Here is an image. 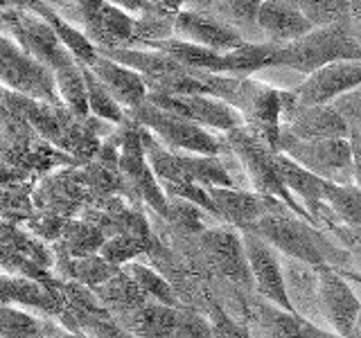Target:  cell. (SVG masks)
Segmentation results:
<instances>
[{"label":"cell","mask_w":361,"mask_h":338,"mask_svg":"<svg viewBox=\"0 0 361 338\" xmlns=\"http://www.w3.org/2000/svg\"><path fill=\"white\" fill-rule=\"evenodd\" d=\"M224 140L228 144V149L235 154V158L240 161L244 174L248 178V185L251 192L259 196H271L282 201L285 206L296 214L298 219L312 223L310 214L305 212L300 203L291 196V192L282 185V180L276 174V149L271 146L264 138H259L255 131L248 127H237L228 133H224Z\"/></svg>","instance_id":"obj_1"},{"label":"cell","mask_w":361,"mask_h":338,"mask_svg":"<svg viewBox=\"0 0 361 338\" xmlns=\"http://www.w3.org/2000/svg\"><path fill=\"white\" fill-rule=\"evenodd\" d=\"M336 61H359L357 43L348 25L316 27L298 41L280 45L267 68H287L307 77Z\"/></svg>","instance_id":"obj_2"},{"label":"cell","mask_w":361,"mask_h":338,"mask_svg":"<svg viewBox=\"0 0 361 338\" xmlns=\"http://www.w3.org/2000/svg\"><path fill=\"white\" fill-rule=\"evenodd\" d=\"M135 124L149 133H156L169 151H185L190 156H219L224 151V135H212L208 129H201L183 118L156 108L149 101L131 111Z\"/></svg>","instance_id":"obj_3"},{"label":"cell","mask_w":361,"mask_h":338,"mask_svg":"<svg viewBox=\"0 0 361 338\" xmlns=\"http://www.w3.org/2000/svg\"><path fill=\"white\" fill-rule=\"evenodd\" d=\"M259 239L267 242L276 253L285 255L289 259H296L312 268H323L325 262L319 251V228L312 223L298 219L289 210L267 214L259 219L251 230Z\"/></svg>","instance_id":"obj_4"},{"label":"cell","mask_w":361,"mask_h":338,"mask_svg":"<svg viewBox=\"0 0 361 338\" xmlns=\"http://www.w3.org/2000/svg\"><path fill=\"white\" fill-rule=\"evenodd\" d=\"M278 154L307 169L316 178L332 185H353V161L345 140H316L302 142L280 129Z\"/></svg>","instance_id":"obj_5"},{"label":"cell","mask_w":361,"mask_h":338,"mask_svg":"<svg viewBox=\"0 0 361 338\" xmlns=\"http://www.w3.org/2000/svg\"><path fill=\"white\" fill-rule=\"evenodd\" d=\"M197 242L199 251L214 277L231 282V284L240 289L253 291V280L246 262L242 232H237L231 225L217 223L197 234Z\"/></svg>","instance_id":"obj_6"},{"label":"cell","mask_w":361,"mask_h":338,"mask_svg":"<svg viewBox=\"0 0 361 338\" xmlns=\"http://www.w3.org/2000/svg\"><path fill=\"white\" fill-rule=\"evenodd\" d=\"M242 325L251 338H336L332 332L319 330L296 313L262 300L255 291L246 300Z\"/></svg>","instance_id":"obj_7"},{"label":"cell","mask_w":361,"mask_h":338,"mask_svg":"<svg viewBox=\"0 0 361 338\" xmlns=\"http://www.w3.org/2000/svg\"><path fill=\"white\" fill-rule=\"evenodd\" d=\"M0 84H7L32 99H43L45 104H59L54 79L48 68H43L23 52L18 45L0 37Z\"/></svg>","instance_id":"obj_8"},{"label":"cell","mask_w":361,"mask_h":338,"mask_svg":"<svg viewBox=\"0 0 361 338\" xmlns=\"http://www.w3.org/2000/svg\"><path fill=\"white\" fill-rule=\"evenodd\" d=\"M183 7L185 9H180L174 18V39L217 54H228L244 45L240 34L217 16H212L210 11L201 9L199 3H188Z\"/></svg>","instance_id":"obj_9"},{"label":"cell","mask_w":361,"mask_h":338,"mask_svg":"<svg viewBox=\"0 0 361 338\" xmlns=\"http://www.w3.org/2000/svg\"><path fill=\"white\" fill-rule=\"evenodd\" d=\"M208 196L217 212V221L231 225L237 232L251 230L267 214L289 210L285 203L271 196H259L248 189L235 187H208ZM291 212V210H289Z\"/></svg>","instance_id":"obj_10"},{"label":"cell","mask_w":361,"mask_h":338,"mask_svg":"<svg viewBox=\"0 0 361 338\" xmlns=\"http://www.w3.org/2000/svg\"><path fill=\"white\" fill-rule=\"evenodd\" d=\"M75 14L86 27L84 37L93 43L97 52L104 50H120L122 45L133 43V25L127 11L118 9L111 3H77Z\"/></svg>","instance_id":"obj_11"},{"label":"cell","mask_w":361,"mask_h":338,"mask_svg":"<svg viewBox=\"0 0 361 338\" xmlns=\"http://www.w3.org/2000/svg\"><path fill=\"white\" fill-rule=\"evenodd\" d=\"M319 277V300L327 330L336 338H353L357 315L361 313V300L353 287L332 268H316Z\"/></svg>","instance_id":"obj_12"},{"label":"cell","mask_w":361,"mask_h":338,"mask_svg":"<svg viewBox=\"0 0 361 338\" xmlns=\"http://www.w3.org/2000/svg\"><path fill=\"white\" fill-rule=\"evenodd\" d=\"M147 101L156 108H163L167 113L183 118L192 124H197L201 129H214L221 135L228 133L237 127H242L244 120L233 106H228L221 99L214 97H165V95H147Z\"/></svg>","instance_id":"obj_13"},{"label":"cell","mask_w":361,"mask_h":338,"mask_svg":"<svg viewBox=\"0 0 361 338\" xmlns=\"http://www.w3.org/2000/svg\"><path fill=\"white\" fill-rule=\"evenodd\" d=\"M361 88V63L359 61H336L319 68L316 73L305 77V82L291 90L298 106H323L334 99Z\"/></svg>","instance_id":"obj_14"},{"label":"cell","mask_w":361,"mask_h":338,"mask_svg":"<svg viewBox=\"0 0 361 338\" xmlns=\"http://www.w3.org/2000/svg\"><path fill=\"white\" fill-rule=\"evenodd\" d=\"M242 244H244L248 270H251L253 291L262 300L276 304V307L285 311H291L285 293V282H282L280 255L267 242H262L257 234L248 230L242 232Z\"/></svg>","instance_id":"obj_15"},{"label":"cell","mask_w":361,"mask_h":338,"mask_svg":"<svg viewBox=\"0 0 361 338\" xmlns=\"http://www.w3.org/2000/svg\"><path fill=\"white\" fill-rule=\"evenodd\" d=\"M280 268H282V282H285V293H287L291 313H296L298 318L312 323L314 327H319V330L330 332L321 311L316 268L302 262H296V259H289L285 255H280Z\"/></svg>","instance_id":"obj_16"},{"label":"cell","mask_w":361,"mask_h":338,"mask_svg":"<svg viewBox=\"0 0 361 338\" xmlns=\"http://www.w3.org/2000/svg\"><path fill=\"white\" fill-rule=\"evenodd\" d=\"M257 27L262 32L264 41L274 45L293 43L314 30L310 25V20L302 16L298 3H287V0H267V3H259Z\"/></svg>","instance_id":"obj_17"},{"label":"cell","mask_w":361,"mask_h":338,"mask_svg":"<svg viewBox=\"0 0 361 338\" xmlns=\"http://www.w3.org/2000/svg\"><path fill=\"white\" fill-rule=\"evenodd\" d=\"M88 70L97 77V82L109 90V95L116 99V104L124 108H138L147 101V86L145 79L131 70V68H124L116 61L106 59V56L97 54V59L88 65Z\"/></svg>","instance_id":"obj_18"},{"label":"cell","mask_w":361,"mask_h":338,"mask_svg":"<svg viewBox=\"0 0 361 338\" xmlns=\"http://www.w3.org/2000/svg\"><path fill=\"white\" fill-rule=\"evenodd\" d=\"M291 138L302 142H316V140H345L350 131L343 118L334 111L332 104L323 106H305L298 108L296 115L289 124L280 127Z\"/></svg>","instance_id":"obj_19"},{"label":"cell","mask_w":361,"mask_h":338,"mask_svg":"<svg viewBox=\"0 0 361 338\" xmlns=\"http://www.w3.org/2000/svg\"><path fill=\"white\" fill-rule=\"evenodd\" d=\"M9 302L37 307L45 313L63 311V298L59 291H54V287H45L27 277H7L0 273V304Z\"/></svg>","instance_id":"obj_20"},{"label":"cell","mask_w":361,"mask_h":338,"mask_svg":"<svg viewBox=\"0 0 361 338\" xmlns=\"http://www.w3.org/2000/svg\"><path fill=\"white\" fill-rule=\"evenodd\" d=\"M176 323V307L147 302L135 311L122 315L120 327L133 338H172Z\"/></svg>","instance_id":"obj_21"},{"label":"cell","mask_w":361,"mask_h":338,"mask_svg":"<svg viewBox=\"0 0 361 338\" xmlns=\"http://www.w3.org/2000/svg\"><path fill=\"white\" fill-rule=\"evenodd\" d=\"M274 163H276V174L282 180V185L291 192V196L300 203L305 212H307V208L323 201L325 185H327L325 180L316 178L314 174L307 172V169H302L300 165L289 161V158L282 154H276Z\"/></svg>","instance_id":"obj_22"},{"label":"cell","mask_w":361,"mask_h":338,"mask_svg":"<svg viewBox=\"0 0 361 338\" xmlns=\"http://www.w3.org/2000/svg\"><path fill=\"white\" fill-rule=\"evenodd\" d=\"M95 296L102 302V307L109 313H118L120 318L149 302V298L145 296L142 289L135 284L133 277L124 273V270H120L116 277H111L102 287H97Z\"/></svg>","instance_id":"obj_23"},{"label":"cell","mask_w":361,"mask_h":338,"mask_svg":"<svg viewBox=\"0 0 361 338\" xmlns=\"http://www.w3.org/2000/svg\"><path fill=\"white\" fill-rule=\"evenodd\" d=\"M152 48L163 52L169 56L174 63L180 68H188V70H199V73H212V75H224V54L210 52L206 48H199V45H192L178 39H167V41H158L152 43Z\"/></svg>","instance_id":"obj_24"},{"label":"cell","mask_w":361,"mask_h":338,"mask_svg":"<svg viewBox=\"0 0 361 338\" xmlns=\"http://www.w3.org/2000/svg\"><path fill=\"white\" fill-rule=\"evenodd\" d=\"M199 7L233 27L244 43H267L257 27L259 3H199Z\"/></svg>","instance_id":"obj_25"},{"label":"cell","mask_w":361,"mask_h":338,"mask_svg":"<svg viewBox=\"0 0 361 338\" xmlns=\"http://www.w3.org/2000/svg\"><path fill=\"white\" fill-rule=\"evenodd\" d=\"M280 45L274 43H244L237 50L224 54V75L248 79L255 73L264 70L271 56L276 54Z\"/></svg>","instance_id":"obj_26"},{"label":"cell","mask_w":361,"mask_h":338,"mask_svg":"<svg viewBox=\"0 0 361 338\" xmlns=\"http://www.w3.org/2000/svg\"><path fill=\"white\" fill-rule=\"evenodd\" d=\"M54 86H56V95L61 97L66 111L71 113L73 118L84 120L88 113V101H86L82 65H77V61H75L71 65L54 70Z\"/></svg>","instance_id":"obj_27"},{"label":"cell","mask_w":361,"mask_h":338,"mask_svg":"<svg viewBox=\"0 0 361 338\" xmlns=\"http://www.w3.org/2000/svg\"><path fill=\"white\" fill-rule=\"evenodd\" d=\"M104 239L106 237L97 225L88 221H77V223L68 221L66 230L61 234L59 251L66 259H82V257L95 255L102 248V244H104Z\"/></svg>","instance_id":"obj_28"},{"label":"cell","mask_w":361,"mask_h":338,"mask_svg":"<svg viewBox=\"0 0 361 338\" xmlns=\"http://www.w3.org/2000/svg\"><path fill=\"white\" fill-rule=\"evenodd\" d=\"M61 268L68 277L77 282V284L95 287V289L120 273L118 266H111L99 255H90L82 259H61Z\"/></svg>","instance_id":"obj_29"},{"label":"cell","mask_w":361,"mask_h":338,"mask_svg":"<svg viewBox=\"0 0 361 338\" xmlns=\"http://www.w3.org/2000/svg\"><path fill=\"white\" fill-rule=\"evenodd\" d=\"M323 203H327L336 219L350 225V228H359L361 225V189L355 185H325Z\"/></svg>","instance_id":"obj_30"},{"label":"cell","mask_w":361,"mask_h":338,"mask_svg":"<svg viewBox=\"0 0 361 338\" xmlns=\"http://www.w3.org/2000/svg\"><path fill=\"white\" fill-rule=\"evenodd\" d=\"M50 327L9 304H0V338H45Z\"/></svg>","instance_id":"obj_31"},{"label":"cell","mask_w":361,"mask_h":338,"mask_svg":"<svg viewBox=\"0 0 361 338\" xmlns=\"http://www.w3.org/2000/svg\"><path fill=\"white\" fill-rule=\"evenodd\" d=\"M82 75H84V86H86L88 111H93L102 120H109L116 124H122L127 120V113L116 104V99L109 95V90L97 82V77L90 73L86 65H82Z\"/></svg>","instance_id":"obj_32"},{"label":"cell","mask_w":361,"mask_h":338,"mask_svg":"<svg viewBox=\"0 0 361 338\" xmlns=\"http://www.w3.org/2000/svg\"><path fill=\"white\" fill-rule=\"evenodd\" d=\"M124 273L131 275L135 284L142 289L145 296L152 298L154 302L165 304V307H176L178 304L172 287H169V282L161 273H156L154 268H147L142 264H129L124 268Z\"/></svg>","instance_id":"obj_33"},{"label":"cell","mask_w":361,"mask_h":338,"mask_svg":"<svg viewBox=\"0 0 361 338\" xmlns=\"http://www.w3.org/2000/svg\"><path fill=\"white\" fill-rule=\"evenodd\" d=\"M154 239V237H152ZM152 239H138V237H129V234H113L109 239H104L99 248V257L109 262L111 266H118L120 264H127L131 262L133 257H138L140 253H147Z\"/></svg>","instance_id":"obj_34"},{"label":"cell","mask_w":361,"mask_h":338,"mask_svg":"<svg viewBox=\"0 0 361 338\" xmlns=\"http://www.w3.org/2000/svg\"><path fill=\"white\" fill-rule=\"evenodd\" d=\"M302 16L310 25L330 27V25H348V0H325V3H298Z\"/></svg>","instance_id":"obj_35"},{"label":"cell","mask_w":361,"mask_h":338,"mask_svg":"<svg viewBox=\"0 0 361 338\" xmlns=\"http://www.w3.org/2000/svg\"><path fill=\"white\" fill-rule=\"evenodd\" d=\"M172 338H217L208 318L201 311L176 304V323Z\"/></svg>","instance_id":"obj_36"},{"label":"cell","mask_w":361,"mask_h":338,"mask_svg":"<svg viewBox=\"0 0 361 338\" xmlns=\"http://www.w3.org/2000/svg\"><path fill=\"white\" fill-rule=\"evenodd\" d=\"M332 106L348 124V131L361 135V88H355L338 99H334Z\"/></svg>","instance_id":"obj_37"},{"label":"cell","mask_w":361,"mask_h":338,"mask_svg":"<svg viewBox=\"0 0 361 338\" xmlns=\"http://www.w3.org/2000/svg\"><path fill=\"white\" fill-rule=\"evenodd\" d=\"M348 144H350V161H353V185L361 189V135L350 133Z\"/></svg>","instance_id":"obj_38"},{"label":"cell","mask_w":361,"mask_h":338,"mask_svg":"<svg viewBox=\"0 0 361 338\" xmlns=\"http://www.w3.org/2000/svg\"><path fill=\"white\" fill-rule=\"evenodd\" d=\"M348 25L361 30V3H348Z\"/></svg>","instance_id":"obj_39"},{"label":"cell","mask_w":361,"mask_h":338,"mask_svg":"<svg viewBox=\"0 0 361 338\" xmlns=\"http://www.w3.org/2000/svg\"><path fill=\"white\" fill-rule=\"evenodd\" d=\"M45 338H90V336L77 334V332H52V334H48Z\"/></svg>","instance_id":"obj_40"},{"label":"cell","mask_w":361,"mask_h":338,"mask_svg":"<svg viewBox=\"0 0 361 338\" xmlns=\"http://www.w3.org/2000/svg\"><path fill=\"white\" fill-rule=\"evenodd\" d=\"M350 32H353V39L357 43V50H359V61H361V30L359 27H353V25H348Z\"/></svg>","instance_id":"obj_41"},{"label":"cell","mask_w":361,"mask_h":338,"mask_svg":"<svg viewBox=\"0 0 361 338\" xmlns=\"http://www.w3.org/2000/svg\"><path fill=\"white\" fill-rule=\"evenodd\" d=\"M353 338H361V313L357 315V323H355V330H353Z\"/></svg>","instance_id":"obj_42"}]
</instances>
